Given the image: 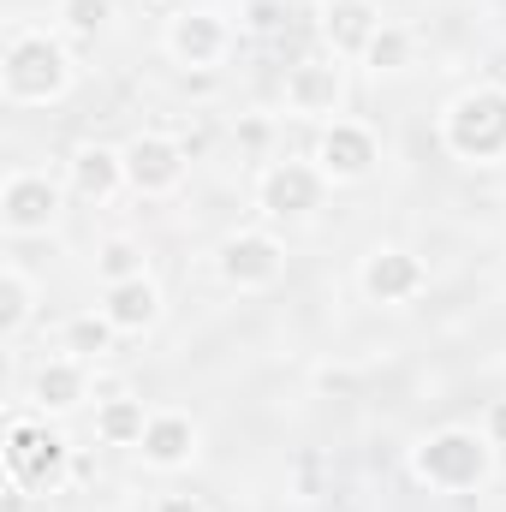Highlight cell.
I'll use <instances>...</instances> for the list:
<instances>
[{"label":"cell","mask_w":506,"mask_h":512,"mask_svg":"<svg viewBox=\"0 0 506 512\" xmlns=\"http://www.w3.org/2000/svg\"><path fill=\"white\" fill-rule=\"evenodd\" d=\"M340 102H346L340 60H298L286 72V108L298 120H340Z\"/></svg>","instance_id":"obj_12"},{"label":"cell","mask_w":506,"mask_h":512,"mask_svg":"<svg viewBox=\"0 0 506 512\" xmlns=\"http://www.w3.org/2000/svg\"><path fill=\"white\" fill-rule=\"evenodd\" d=\"M489 471H495V441L477 435V429H435L411 447V477L441 489V495L483 489Z\"/></svg>","instance_id":"obj_3"},{"label":"cell","mask_w":506,"mask_h":512,"mask_svg":"<svg viewBox=\"0 0 506 512\" xmlns=\"http://www.w3.org/2000/svg\"><path fill=\"white\" fill-rule=\"evenodd\" d=\"M239 18L251 36H274V30H286V0H245Z\"/></svg>","instance_id":"obj_24"},{"label":"cell","mask_w":506,"mask_h":512,"mask_svg":"<svg viewBox=\"0 0 506 512\" xmlns=\"http://www.w3.org/2000/svg\"><path fill=\"white\" fill-rule=\"evenodd\" d=\"M215 274H221L233 292H268V286H280V274H286V245H280V233H268V227H239V233H227L221 251H215Z\"/></svg>","instance_id":"obj_7"},{"label":"cell","mask_w":506,"mask_h":512,"mask_svg":"<svg viewBox=\"0 0 506 512\" xmlns=\"http://www.w3.org/2000/svg\"><path fill=\"white\" fill-rule=\"evenodd\" d=\"M358 286H364L370 304L399 310V304H411V298L429 292V268H423V256L405 251V245H376V251L358 262Z\"/></svg>","instance_id":"obj_10"},{"label":"cell","mask_w":506,"mask_h":512,"mask_svg":"<svg viewBox=\"0 0 506 512\" xmlns=\"http://www.w3.org/2000/svg\"><path fill=\"white\" fill-rule=\"evenodd\" d=\"M66 185H72V197H84V203H108V197L131 191L126 185V155L108 149V143H78L72 161H66Z\"/></svg>","instance_id":"obj_14"},{"label":"cell","mask_w":506,"mask_h":512,"mask_svg":"<svg viewBox=\"0 0 506 512\" xmlns=\"http://www.w3.org/2000/svg\"><path fill=\"white\" fill-rule=\"evenodd\" d=\"M114 340H120V328L102 316V304L66 322V352H72V358H84V364H102V358L114 352Z\"/></svg>","instance_id":"obj_20"},{"label":"cell","mask_w":506,"mask_h":512,"mask_svg":"<svg viewBox=\"0 0 506 512\" xmlns=\"http://www.w3.org/2000/svg\"><path fill=\"white\" fill-rule=\"evenodd\" d=\"M120 155H126V185L137 197H173L191 173V149L173 131H137Z\"/></svg>","instance_id":"obj_8"},{"label":"cell","mask_w":506,"mask_h":512,"mask_svg":"<svg viewBox=\"0 0 506 512\" xmlns=\"http://www.w3.org/2000/svg\"><path fill=\"white\" fill-rule=\"evenodd\" d=\"M322 197H328V179H322L316 161H268V167L256 173V215H262L268 227H298V221H310V215L322 209Z\"/></svg>","instance_id":"obj_5"},{"label":"cell","mask_w":506,"mask_h":512,"mask_svg":"<svg viewBox=\"0 0 506 512\" xmlns=\"http://www.w3.org/2000/svg\"><path fill=\"white\" fill-rule=\"evenodd\" d=\"M161 42H167V54H173L179 66L209 72V66H221V60H227V48H233V24H227L215 6H185V12H173V18H167Z\"/></svg>","instance_id":"obj_11"},{"label":"cell","mask_w":506,"mask_h":512,"mask_svg":"<svg viewBox=\"0 0 506 512\" xmlns=\"http://www.w3.org/2000/svg\"><path fill=\"white\" fill-rule=\"evenodd\" d=\"M96 274H102V286H120V280H137V274H149V256L137 239L126 233H114L102 251H96Z\"/></svg>","instance_id":"obj_21"},{"label":"cell","mask_w":506,"mask_h":512,"mask_svg":"<svg viewBox=\"0 0 506 512\" xmlns=\"http://www.w3.org/2000/svg\"><path fill=\"white\" fill-rule=\"evenodd\" d=\"M197 447H203V429L185 411H149V429L137 441V453H143L149 471H185L197 459Z\"/></svg>","instance_id":"obj_13"},{"label":"cell","mask_w":506,"mask_h":512,"mask_svg":"<svg viewBox=\"0 0 506 512\" xmlns=\"http://www.w3.org/2000/svg\"><path fill=\"white\" fill-rule=\"evenodd\" d=\"M102 316L120 328V334H149L161 322V286L149 274L120 280V286H102Z\"/></svg>","instance_id":"obj_17"},{"label":"cell","mask_w":506,"mask_h":512,"mask_svg":"<svg viewBox=\"0 0 506 512\" xmlns=\"http://www.w3.org/2000/svg\"><path fill=\"white\" fill-rule=\"evenodd\" d=\"M310 161L322 167L328 185H364L381 167V137L364 126V120H328L322 137H316V155H310Z\"/></svg>","instance_id":"obj_9"},{"label":"cell","mask_w":506,"mask_h":512,"mask_svg":"<svg viewBox=\"0 0 506 512\" xmlns=\"http://www.w3.org/2000/svg\"><path fill=\"white\" fill-rule=\"evenodd\" d=\"M483 435H489V441L506 453V399H495V405H489V423H483Z\"/></svg>","instance_id":"obj_25"},{"label":"cell","mask_w":506,"mask_h":512,"mask_svg":"<svg viewBox=\"0 0 506 512\" xmlns=\"http://www.w3.org/2000/svg\"><path fill=\"white\" fill-rule=\"evenodd\" d=\"M441 149L471 167L506 161V84H477L447 102L441 114Z\"/></svg>","instance_id":"obj_2"},{"label":"cell","mask_w":506,"mask_h":512,"mask_svg":"<svg viewBox=\"0 0 506 512\" xmlns=\"http://www.w3.org/2000/svg\"><path fill=\"white\" fill-rule=\"evenodd\" d=\"M36 316V280L24 274V262L0 268V340H18Z\"/></svg>","instance_id":"obj_18"},{"label":"cell","mask_w":506,"mask_h":512,"mask_svg":"<svg viewBox=\"0 0 506 512\" xmlns=\"http://www.w3.org/2000/svg\"><path fill=\"white\" fill-rule=\"evenodd\" d=\"M90 399V364L84 358H48V364H36V376H30V405L42 411V417H66V411H78Z\"/></svg>","instance_id":"obj_15"},{"label":"cell","mask_w":506,"mask_h":512,"mask_svg":"<svg viewBox=\"0 0 506 512\" xmlns=\"http://www.w3.org/2000/svg\"><path fill=\"white\" fill-rule=\"evenodd\" d=\"M108 24H114V0H60V30H66V36L90 42V36H102Z\"/></svg>","instance_id":"obj_22"},{"label":"cell","mask_w":506,"mask_h":512,"mask_svg":"<svg viewBox=\"0 0 506 512\" xmlns=\"http://www.w3.org/2000/svg\"><path fill=\"white\" fill-rule=\"evenodd\" d=\"M143 429H149L143 399L114 393V399H102V405H96V435H102L108 447H137V441H143Z\"/></svg>","instance_id":"obj_19"},{"label":"cell","mask_w":506,"mask_h":512,"mask_svg":"<svg viewBox=\"0 0 506 512\" xmlns=\"http://www.w3.org/2000/svg\"><path fill=\"white\" fill-rule=\"evenodd\" d=\"M60 209H66L60 179H48L36 167H12L6 173V185H0V227H6V239H42V233H54Z\"/></svg>","instance_id":"obj_6"},{"label":"cell","mask_w":506,"mask_h":512,"mask_svg":"<svg viewBox=\"0 0 506 512\" xmlns=\"http://www.w3.org/2000/svg\"><path fill=\"white\" fill-rule=\"evenodd\" d=\"M6 477L12 483H24L30 495H54L60 483H66V471H72V447H66V435L36 411V417H12L6 423Z\"/></svg>","instance_id":"obj_4"},{"label":"cell","mask_w":506,"mask_h":512,"mask_svg":"<svg viewBox=\"0 0 506 512\" xmlns=\"http://www.w3.org/2000/svg\"><path fill=\"white\" fill-rule=\"evenodd\" d=\"M387 24L376 0H328L322 6V42L334 48V60H364V48L376 42V30Z\"/></svg>","instance_id":"obj_16"},{"label":"cell","mask_w":506,"mask_h":512,"mask_svg":"<svg viewBox=\"0 0 506 512\" xmlns=\"http://www.w3.org/2000/svg\"><path fill=\"white\" fill-rule=\"evenodd\" d=\"M72 90V54L54 30H36V24H18L6 36V54H0V96L12 108H48Z\"/></svg>","instance_id":"obj_1"},{"label":"cell","mask_w":506,"mask_h":512,"mask_svg":"<svg viewBox=\"0 0 506 512\" xmlns=\"http://www.w3.org/2000/svg\"><path fill=\"white\" fill-rule=\"evenodd\" d=\"M149 512H203V501L197 495H167V501H155Z\"/></svg>","instance_id":"obj_26"},{"label":"cell","mask_w":506,"mask_h":512,"mask_svg":"<svg viewBox=\"0 0 506 512\" xmlns=\"http://www.w3.org/2000/svg\"><path fill=\"white\" fill-rule=\"evenodd\" d=\"M239 137H245L251 149H262V143H268V120H245V126H239Z\"/></svg>","instance_id":"obj_27"},{"label":"cell","mask_w":506,"mask_h":512,"mask_svg":"<svg viewBox=\"0 0 506 512\" xmlns=\"http://www.w3.org/2000/svg\"><path fill=\"white\" fill-rule=\"evenodd\" d=\"M364 66H370V72H405V66H411V30L381 24L376 42L364 48Z\"/></svg>","instance_id":"obj_23"}]
</instances>
